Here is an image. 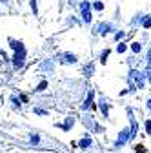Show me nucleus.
<instances>
[{
	"label": "nucleus",
	"instance_id": "obj_1",
	"mask_svg": "<svg viewBox=\"0 0 151 153\" xmlns=\"http://www.w3.org/2000/svg\"><path fill=\"white\" fill-rule=\"evenodd\" d=\"M127 139H131V129H129V128H124V129L118 133V137H117V142H115V146H117V148L124 146V144L127 142Z\"/></svg>",
	"mask_w": 151,
	"mask_h": 153
},
{
	"label": "nucleus",
	"instance_id": "obj_2",
	"mask_svg": "<svg viewBox=\"0 0 151 153\" xmlns=\"http://www.w3.org/2000/svg\"><path fill=\"white\" fill-rule=\"evenodd\" d=\"M24 59H26V49L24 51H16L13 56V66L15 68H22L24 66Z\"/></svg>",
	"mask_w": 151,
	"mask_h": 153
},
{
	"label": "nucleus",
	"instance_id": "obj_3",
	"mask_svg": "<svg viewBox=\"0 0 151 153\" xmlns=\"http://www.w3.org/2000/svg\"><path fill=\"white\" fill-rule=\"evenodd\" d=\"M60 62H64V64H73V62H77V56L71 55V53H60Z\"/></svg>",
	"mask_w": 151,
	"mask_h": 153
},
{
	"label": "nucleus",
	"instance_id": "obj_4",
	"mask_svg": "<svg viewBox=\"0 0 151 153\" xmlns=\"http://www.w3.org/2000/svg\"><path fill=\"white\" fill-rule=\"evenodd\" d=\"M93 97H95V91H89L87 93V99H86V102L82 104V109H89V108H95V106H93Z\"/></svg>",
	"mask_w": 151,
	"mask_h": 153
},
{
	"label": "nucleus",
	"instance_id": "obj_5",
	"mask_svg": "<svg viewBox=\"0 0 151 153\" xmlns=\"http://www.w3.org/2000/svg\"><path fill=\"white\" fill-rule=\"evenodd\" d=\"M111 29H113V27H111V24H106V22H102V24H100V26H98L95 31H98L100 35H104V36H106V35H107Z\"/></svg>",
	"mask_w": 151,
	"mask_h": 153
},
{
	"label": "nucleus",
	"instance_id": "obj_6",
	"mask_svg": "<svg viewBox=\"0 0 151 153\" xmlns=\"http://www.w3.org/2000/svg\"><path fill=\"white\" fill-rule=\"evenodd\" d=\"M100 111H102V115H104L106 119L109 117V104L106 102V99H102V100H100Z\"/></svg>",
	"mask_w": 151,
	"mask_h": 153
},
{
	"label": "nucleus",
	"instance_id": "obj_7",
	"mask_svg": "<svg viewBox=\"0 0 151 153\" xmlns=\"http://www.w3.org/2000/svg\"><path fill=\"white\" fill-rule=\"evenodd\" d=\"M73 124H75V119H73V117H69V119H67V120H66L64 124H56V126H58V128H62L64 131H69Z\"/></svg>",
	"mask_w": 151,
	"mask_h": 153
},
{
	"label": "nucleus",
	"instance_id": "obj_8",
	"mask_svg": "<svg viewBox=\"0 0 151 153\" xmlns=\"http://www.w3.org/2000/svg\"><path fill=\"white\" fill-rule=\"evenodd\" d=\"M9 44L15 51H24V44L22 42H18V40H13V38H9Z\"/></svg>",
	"mask_w": 151,
	"mask_h": 153
},
{
	"label": "nucleus",
	"instance_id": "obj_9",
	"mask_svg": "<svg viewBox=\"0 0 151 153\" xmlns=\"http://www.w3.org/2000/svg\"><path fill=\"white\" fill-rule=\"evenodd\" d=\"M91 146H93V142H91L89 137H84V139L78 142V148H82V149H87V148H91Z\"/></svg>",
	"mask_w": 151,
	"mask_h": 153
},
{
	"label": "nucleus",
	"instance_id": "obj_10",
	"mask_svg": "<svg viewBox=\"0 0 151 153\" xmlns=\"http://www.w3.org/2000/svg\"><path fill=\"white\" fill-rule=\"evenodd\" d=\"M80 9H82V13L89 11L91 9V2H86V0H84V2H80Z\"/></svg>",
	"mask_w": 151,
	"mask_h": 153
},
{
	"label": "nucleus",
	"instance_id": "obj_11",
	"mask_svg": "<svg viewBox=\"0 0 151 153\" xmlns=\"http://www.w3.org/2000/svg\"><path fill=\"white\" fill-rule=\"evenodd\" d=\"M129 48H131V51H133V53H140V49H142V46H140L138 42H133Z\"/></svg>",
	"mask_w": 151,
	"mask_h": 153
},
{
	"label": "nucleus",
	"instance_id": "obj_12",
	"mask_svg": "<svg viewBox=\"0 0 151 153\" xmlns=\"http://www.w3.org/2000/svg\"><path fill=\"white\" fill-rule=\"evenodd\" d=\"M107 56H109V49L102 51V55H100V62H102V64H106V60H107Z\"/></svg>",
	"mask_w": 151,
	"mask_h": 153
},
{
	"label": "nucleus",
	"instance_id": "obj_13",
	"mask_svg": "<svg viewBox=\"0 0 151 153\" xmlns=\"http://www.w3.org/2000/svg\"><path fill=\"white\" fill-rule=\"evenodd\" d=\"M46 88H47V80H44V82H40L38 86H36V89H35V91H44Z\"/></svg>",
	"mask_w": 151,
	"mask_h": 153
},
{
	"label": "nucleus",
	"instance_id": "obj_14",
	"mask_svg": "<svg viewBox=\"0 0 151 153\" xmlns=\"http://www.w3.org/2000/svg\"><path fill=\"white\" fill-rule=\"evenodd\" d=\"M93 7H95L97 11H102V9H104V4H102V2H98V0H97V2H93Z\"/></svg>",
	"mask_w": 151,
	"mask_h": 153
},
{
	"label": "nucleus",
	"instance_id": "obj_15",
	"mask_svg": "<svg viewBox=\"0 0 151 153\" xmlns=\"http://www.w3.org/2000/svg\"><path fill=\"white\" fill-rule=\"evenodd\" d=\"M82 18H84V22H91V13H89V11L82 13Z\"/></svg>",
	"mask_w": 151,
	"mask_h": 153
},
{
	"label": "nucleus",
	"instance_id": "obj_16",
	"mask_svg": "<svg viewBox=\"0 0 151 153\" xmlns=\"http://www.w3.org/2000/svg\"><path fill=\"white\" fill-rule=\"evenodd\" d=\"M142 26H144L146 29H147V27H151V18H147V16H146L144 20H142Z\"/></svg>",
	"mask_w": 151,
	"mask_h": 153
},
{
	"label": "nucleus",
	"instance_id": "obj_17",
	"mask_svg": "<svg viewBox=\"0 0 151 153\" xmlns=\"http://www.w3.org/2000/svg\"><path fill=\"white\" fill-rule=\"evenodd\" d=\"M126 49H127V46H126V44H122V42H120V44L117 46V51H118V53H124Z\"/></svg>",
	"mask_w": 151,
	"mask_h": 153
},
{
	"label": "nucleus",
	"instance_id": "obj_18",
	"mask_svg": "<svg viewBox=\"0 0 151 153\" xmlns=\"http://www.w3.org/2000/svg\"><path fill=\"white\" fill-rule=\"evenodd\" d=\"M146 133H147V135H151V120L149 119L146 120Z\"/></svg>",
	"mask_w": 151,
	"mask_h": 153
},
{
	"label": "nucleus",
	"instance_id": "obj_19",
	"mask_svg": "<svg viewBox=\"0 0 151 153\" xmlns=\"http://www.w3.org/2000/svg\"><path fill=\"white\" fill-rule=\"evenodd\" d=\"M84 73H86V75L89 76V75L93 73V64H89V66H86V69H84Z\"/></svg>",
	"mask_w": 151,
	"mask_h": 153
},
{
	"label": "nucleus",
	"instance_id": "obj_20",
	"mask_svg": "<svg viewBox=\"0 0 151 153\" xmlns=\"http://www.w3.org/2000/svg\"><path fill=\"white\" fill-rule=\"evenodd\" d=\"M31 9H33V13H35V15L38 13V9H36V0H31Z\"/></svg>",
	"mask_w": 151,
	"mask_h": 153
},
{
	"label": "nucleus",
	"instance_id": "obj_21",
	"mask_svg": "<svg viewBox=\"0 0 151 153\" xmlns=\"http://www.w3.org/2000/svg\"><path fill=\"white\" fill-rule=\"evenodd\" d=\"M135 148H137V153H144V151H146L142 144H138V146H135Z\"/></svg>",
	"mask_w": 151,
	"mask_h": 153
},
{
	"label": "nucleus",
	"instance_id": "obj_22",
	"mask_svg": "<svg viewBox=\"0 0 151 153\" xmlns=\"http://www.w3.org/2000/svg\"><path fill=\"white\" fill-rule=\"evenodd\" d=\"M124 36V31H118L117 35H115V40H120V38Z\"/></svg>",
	"mask_w": 151,
	"mask_h": 153
},
{
	"label": "nucleus",
	"instance_id": "obj_23",
	"mask_svg": "<svg viewBox=\"0 0 151 153\" xmlns=\"http://www.w3.org/2000/svg\"><path fill=\"white\" fill-rule=\"evenodd\" d=\"M31 140H33V142L36 144V142H38V140H40V139H38V135H31Z\"/></svg>",
	"mask_w": 151,
	"mask_h": 153
},
{
	"label": "nucleus",
	"instance_id": "obj_24",
	"mask_svg": "<svg viewBox=\"0 0 151 153\" xmlns=\"http://www.w3.org/2000/svg\"><path fill=\"white\" fill-rule=\"evenodd\" d=\"M35 113H38V115H46V111H44V109H38V108L35 109Z\"/></svg>",
	"mask_w": 151,
	"mask_h": 153
},
{
	"label": "nucleus",
	"instance_id": "obj_25",
	"mask_svg": "<svg viewBox=\"0 0 151 153\" xmlns=\"http://www.w3.org/2000/svg\"><path fill=\"white\" fill-rule=\"evenodd\" d=\"M147 108H149V109H151V99H149V100H147Z\"/></svg>",
	"mask_w": 151,
	"mask_h": 153
},
{
	"label": "nucleus",
	"instance_id": "obj_26",
	"mask_svg": "<svg viewBox=\"0 0 151 153\" xmlns=\"http://www.w3.org/2000/svg\"><path fill=\"white\" fill-rule=\"evenodd\" d=\"M0 2H7V0H0Z\"/></svg>",
	"mask_w": 151,
	"mask_h": 153
}]
</instances>
